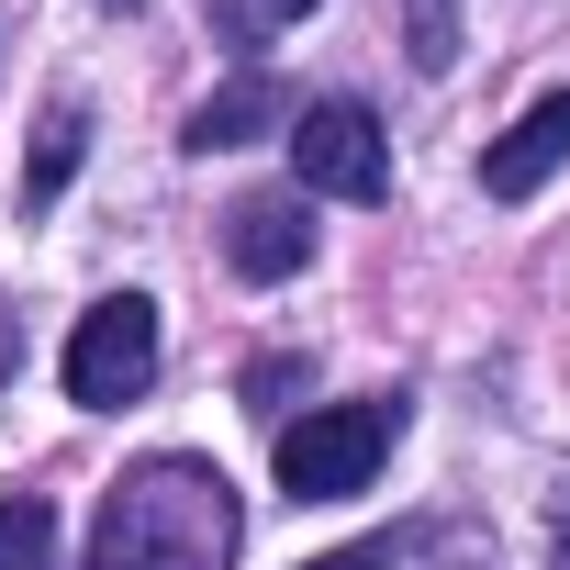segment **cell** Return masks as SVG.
I'll return each instance as SVG.
<instances>
[{
	"label": "cell",
	"mask_w": 570,
	"mask_h": 570,
	"mask_svg": "<svg viewBox=\"0 0 570 570\" xmlns=\"http://www.w3.org/2000/svg\"><path fill=\"white\" fill-rule=\"evenodd\" d=\"M235 548H246V514L213 459H135L90 514L101 570H224Z\"/></svg>",
	"instance_id": "6da1fadb"
},
{
	"label": "cell",
	"mask_w": 570,
	"mask_h": 570,
	"mask_svg": "<svg viewBox=\"0 0 570 570\" xmlns=\"http://www.w3.org/2000/svg\"><path fill=\"white\" fill-rule=\"evenodd\" d=\"M392 436H403V403L381 392V403H325V414H292L279 425V492L292 503H336V492H370L381 481V459H392Z\"/></svg>",
	"instance_id": "7a4b0ae2"
},
{
	"label": "cell",
	"mask_w": 570,
	"mask_h": 570,
	"mask_svg": "<svg viewBox=\"0 0 570 570\" xmlns=\"http://www.w3.org/2000/svg\"><path fill=\"white\" fill-rule=\"evenodd\" d=\"M146 381H157V303L146 292L90 303L79 336H68V403L79 414H124V403H146Z\"/></svg>",
	"instance_id": "3957f363"
},
{
	"label": "cell",
	"mask_w": 570,
	"mask_h": 570,
	"mask_svg": "<svg viewBox=\"0 0 570 570\" xmlns=\"http://www.w3.org/2000/svg\"><path fill=\"white\" fill-rule=\"evenodd\" d=\"M292 168H303V190H325V202H381V190H392V135H381L370 101H303Z\"/></svg>",
	"instance_id": "277c9868"
},
{
	"label": "cell",
	"mask_w": 570,
	"mask_h": 570,
	"mask_svg": "<svg viewBox=\"0 0 570 570\" xmlns=\"http://www.w3.org/2000/svg\"><path fill=\"white\" fill-rule=\"evenodd\" d=\"M224 257H235V279H292V268H314V202H303V190H246V202L224 213Z\"/></svg>",
	"instance_id": "5b68a950"
},
{
	"label": "cell",
	"mask_w": 570,
	"mask_h": 570,
	"mask_svg": "<svg viewBox=\"0 0 570 570\" xmlns=\"http://www.w3.org/2000/svg\"><path fill=\"white\" fill-rule=\"evenodd\" d=\"M559 168H570V90H548L525 124H503V135H492V157H481V190H492V202H537Z\"/></svg>",
	"instance_id": "8992f818"
},
{
	"label": "cell",
	"mask_w": 570,
	"mask_h": 570,
	"mask_svg": "<svg viewBox=\"0 0 570 570\" xmlns=\"http://www.w3.org/2000/svg\"><path fill=\"white\" fill-rule=\"evenodd\" d=\"M279 112H292V101H279V79H268V68H246V79H224V90L190 112V135H179V146H190V157H224V146H257Z\"/></svg>",
	"instance_id": "52a82bcc"
},
{
	"label": "cell",
	"mask_w": 570,
	"mask_h": 570,
	"mask_svg": "<svg viewBox=\"0 0 570 570\" xmlns=\"http://www.w3.org/2000/svg\"><path fill=\"white\" fill-rule=\"evenodd\" d=\"M79 157H90V112H79V101H46V124H35V157H23V202L46 213V202L79 179Z\"/></svg>",
	"instance_id": "ba28073f"
},
{
	"label": "cell",
	"mask_w": 570,
	"mask_h": 570,
	"mask_svg": "<svg viewBox=\"0 0 570 570\" xmlns=\"http://www.w3.org/2000/svg\"><path fill=\"white\" fill-rule=\"evenodd\" d=\"M23 559H57V503L46 492H0V570Z\"/></svg>",
	"instance_id": "9c48e42d"
},
{
	"label": "cell",
	"mask_w": 570,
	"mask_h": 570,
	"mask_svg": "<svg viewBox=\"0 0 570 570\" xmlns=\"http://www.w3.org/2000/svg\"><path fill=\"white\" fill-rule=\"evenodd\" d=\"M481 548H492L481 525H392V537H370L347 559H481Z\"/></svg>",
	"instance_id": "30bf717a"
},
{
	"label": "cell",
	"mask_w": 570,
	"mask_h": 570,
	"mask_svg": "<svg viewBox=\"0 0 570 570\" xmlns=\"http://www.w3.org/2000/svg\"><path fill=\"white\" fill-rule=\"evenodd\" d=\"M213 12H224V35H235V46H257V35H292L314 0H213Z\"/></svg>",
	"instance_id": "8fae6325"
},
{
	"label": "cell",
	"mask_w": 570,
	"mask_h": 570,
	"mask_svg": "<svg viewBox=\"0 0 570 570\" xmlns=\"http://www.w3.org/2000/svg\"><path fill=\"white\" fill-rule=\"evenodd\" d=\"M448 57H459V12H448V0H414V68L436 79Z\"/></svg>",
	"instance_id": "7c38bea8"
},
{
	"label": "cell",
	"mask_w": 570,
	"mask_h": 570,
	"mask_svg": "<svg viewBox=\"0 0 570 570\" xmlns=\"http://www.w3.org/2000/svg\"><path fill=\"white\" fill-rule=\"evenodd\" d=\"M292 381H303V358H268V370H246V403H279Z\"/></svg>",
	"instance_id": "4fadbf2b"
},
{
	"label": "cell",
	"mask_w": 570,
	"mask_h": 570,
	"mask_svg": "<svg viewBox=\"0 0 570 570\" xmlns=\"http://www.w3.org/2000/svg\"><path fill=\"white\" fill-rule=\"evenodd\" d=\"M12 370H23V314L0 303V381H12Z\"/></svg>",
	"instance_id": "5bb4252c"
},
{
	"label": "cell",
	"mask_w": 570,
	"mask_h": 570,
	"mask_svg": "<svg viewBox=\"0 0 570 570\" xmlns=\"http://www.w3.org/2000/svg\"><path fill=\"white\" fill-rule=\"evenodd\" d=\"M101 12H135V0H101Z\"/></svg>",
	"instance_id": "9a60e30c"
}]
</instances>
